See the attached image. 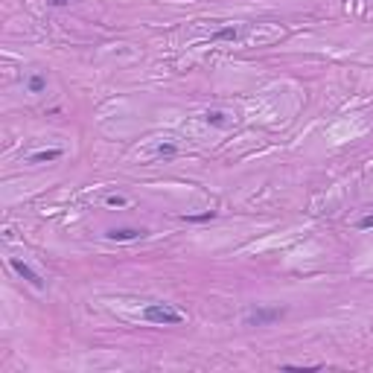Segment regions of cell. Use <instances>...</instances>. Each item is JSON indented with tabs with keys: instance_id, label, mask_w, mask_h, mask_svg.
<instances>
[{
	"instance_id": "cell-1",
	"label": "cell",
	"mask_w": 373,
	"mask_h": 373,
	"mask_svg": "<svg viewBox=\"0 0 373 373\" xmlns=\"http://www.w3.org/2000/svg\"><path fill=\"white\" fill-rule=\"evenodd\" d=\"M143 321H149L155 327H181L187 318L172 304H149L143 309Z\"/></svg>"
},
{
	"instance_id": "cell-2",
	"label": "cell",
	"mask_w": 373,
	"mask_h": 373,
	"mask_svg": "<svg viewBox=\"0 0 373 373\" xmlns=\"http://www.w3.org/2000/svg\"><path fill=\"white\" fill-rule=\"evenodd\" d=\"M286 315L283 306H254L248 315H245V327H268Z\"/></svg>"
},
{
	"instance_id": "cell-3",
	"label": "cell",
	"mask_w": 373,
	"mask_h": 373,
	"mask_svg": "<svg viewBox=\"0 0 373 373\" xmlns=\"http://www.w3.org/2000/svg\"><path fill=\"white\" fill-rule=\"evenodd\" d=\"M9 265H12V271H15V274L21 277V280H27V283L32 286V289H44V277L38 274V271H35V268H32L29 263L18 260V257H9Z\"/></svg>"
},
{
	"instance_id": "cell-4",
	"label": "cell",
	"mask_w": 373,
	"mask_h": 373,
	"mask_svg": "<svg viewBox=\"0 0 373 373\" xmlns=\"http://www.w3.org/2000/svg\"><path fill=\"white\" fill-rule=\"evenodd\" d=\"M105 236H108L111 242H134V239L149 236V231L146 228H111Z\"/></svg>"
},
{
	"instance_id": "cell-5",
	"label": "cell",
	"mask_w": 373,
	"mask_h": 373,
	"mask_svg": "<svg viewBox=\"0 0 373 373\" xmlns=\"http://www.w3.org/2000/svg\"><path fill=\"white\" fill-rule=\"evenodd\" d=\"M58 158H61V149H44V152H35L29 161H32V164H53Z\"/></svg>"
},
{
	"instance_id": "cell-6",
	"label": "cell",
	"mask_w": 373,
	"mask_h": 373,
	"mask_svg": "<svg viewBox=\"0 0 373 373\" xmlns=\"http://www.w3.org/2000/svg\"><path fill=\"white\" fill-rule=\"evenodd\" d=\"M239 38V27H221L213 32V41H236Z\"/></svg>"
},
{
	"instance_id": "cell-7",
	"label": "cell",
	"mask_w": 373,
	"mask_h": 373,
	"mask_svg": "<svg viewBox=\"0 0 373 373\" xmlns=\"http://www.w3.org/2000/svg\"><path fill=\"white\" fill-rule=\"evenodd\" d=\"M204 120H207L210 125H216V128H228V114H225V111H207Z\"/></svg>"
},
{
	"instance_id": "cell-8",
	"label": "cell",
	"mask_w": 373,
	"mask_h": 373,
	"mask_svg": "<svg viewBox=\"0 0 373 373\" xmlns=\"http://www.w3.org/2000/svg\"><path fill=\"white\" fill-rule=\"evenodd\" d=\"M44 88H47V79H44L41 73H35V76H29V91H32V94H41Z\"/></svg>"
},
{
	"instance_id": "cell-9",
	"label": "cell",
	"mask_w": 373,
	"mask_h": 373,
	"mask_svg": "<svg viewBox=\"0 0 373 373\" xmlns=\"http://www.w3.org/2000/svg\"><path fill=\"white\" fill-rule=\"evenodd\" d=\"M175 152H178L175 143H161L158 146V158H175Z\"/></svg>"
},
{
	"instance_id": "cell-10",
	"label": "cell",
	"mask_w": 373,
	"mask_h": 373,
	"mask_svg": "<svg viewBox=\"0 0 373 373\" xmlns=\"http://www.w3.org/2000/svg\"><path fill=\"white\" fill-rule=\"evenodd\" d=\"M216 219V213L213 210H207V213H198V216H184V221H210Z\"/></svg>"
},
{
	"instance_id": "cell-11",
	"label": "cell",
	"mask_w": 373,
	"mask_h": 373,
	"mask_svg": "<svg viewBox=\"0 0 373 373\" xmlns=\"http://www.w3.org/2000/svg\"><path fill=\"white\" fill-rule=\"evenodd\" d=\"M105 204H108V207H123V204H128V201H125L123 195H108Z\"/></svg>"
},
{
	"instance_id": "cell-12",
	"label": "cell",
	"mask_w": 373,
	"mask_h": 373,
	"mask_svg": "<svg viewBox=\"0 0 373 373\" xmlns=\"http://www.w3.org/2000/svg\"><path fill=\"white\" fill-rule=\"evenodd\" d=\"M359 231H373V213H367V216L359 219Z\"/></svg>"
},
{
	"instance_id": "cell-13",
	"label": "cell",
	"mask_w": 373,
	"mask_h": 373,
	"mask_svg": "<svg viewBox=\"0 0 373 373\" xmlns=\"http://www.w3.org/2000/svg\"><path fill=\"white\" fill-rule=\"evenodd\" d=\"M47 3H50V6H67L70 0H47Z\"/></svg>"
}]
</instances>
